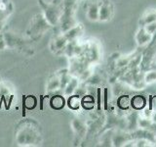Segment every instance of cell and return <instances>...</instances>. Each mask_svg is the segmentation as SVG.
<instances>
[{
  "label": "cell",
  "instance_id": "obj_1",
  "mask_svg": "<svg viewBox=\"0 0 156 147\" xmlns=\"http://www.w3.org/2000/svg\"><path fill=\"white\" fill-rule=\"evenodd\" d=\"M39 4L43 10L44 18L48 22V24L51 27L57 26L60 23L61 15L62 12V9L56 3H48L43 1V0H39Z\"/></svg>",
  "mask_w": 156,
  "mask_h": 147
},
{
  "label": "cell",
  "instance_id": "obj_2",
  "mask_svg": "<svg viewBox=\"0 0 156 147\" xmlns=\"http://www.w3.org/2000/svg\"><path fill=\"white\" fill-rule=\"evenodd\" d=\"M51 26L48 24V22L45 20L43 15L38 14L35 16V18L33 19V21L31 23L30 26V36H38L40 34H43V32L47 31Z\"/></svg>",
  "mask_w": 156,
  "mask_h": 147
},
{
  "label": "cell",
  "instance_id": "obj_3",
  "mask_svg": "<svg viewBox=\"0 0 156 147\" xmlns=\"http://www.w3.org/2000/svg\"><path fill=\"white\" fill-rule=\"evenodd\" d=\"M37 139V132L33 129H30V126H28V129H23L18 134L17 141L19 144L22 145H29L32 144Z\"/></svg>",
  "mask_w": 156,
  "mask_h": 147
},
{
  "label": "cell",
  "instance_id": "obj_4",
  "mask_svg": "<svg viewBox=\"0 0 156 147\" xmlns=\"http://www.w3.org/2000/svg\"><path fill=\"white\" fill-rule=\"evenodd\" d=\"M68 40L66 38L65 36H57L55 39L53 40L52 44H51V48L54 52H60L65 50V48L66 46Z\"/></svg>",
  "mask_w": 156,
  "mask_h": 147
},
{
  "label": "cell",
  "instance_id": "obj_5",
  "mask_svg": "<svg viewBox=\"0 0 156 147\" xmlns=\"http://www.w3.org/2000/svg\"><path fill=\"white\" fill-rule=\"evenodd\" d=\"M82 34V27L80 24H75L69 29H67L66 32H63V36L68 41H73L75 40L77 37H79Z\"/></svg>",
  "mask_w": 156,
  "mask_h": 147
},
{
  "label": "cell",
  "instance_id": "obj_6",
  "mask_svg": "<svg viewBox=\"0 0 156 147\" xmlns=\"http://www.w3.org/2000/svg\"><path fill=\"white\" fill-rule=\"evenodd\" d=\"M112 15V8L109 3L104 2L100 6V12H99V20L101 22H105L109 20Z\"/></svg>",
  "mask_w": 156,
  "mask_h": 147
},
{
  "label": "cell",
  "instance_id": "obj_7",
  "mask_svg": "<svg viewBox=\"0 0 156 147\" xmlns=\"http://www.w3.org/2000/svg\"><path fill=\"white\" fill-rule=\"evenodd\" d=\"M151 39H152V36L149 34L144 28H141L140 31L136 32V43H138L140 46L145 45L146 43L151 41Z\"/></svg>",
  "mask_w": 156,
  "mask_h": 147
},
{
  "label": "cell",
  "instance_id": "obj_8",
  "mask_svg": "<svg viewBox=\"0 0 156 147\" xmlns=\"http://www.w3.org/2000/svg\"><path fill=\"white\" fill-rule=\"evenodd\" d=\"M66 105V99L62 95H54L50 99V106L55 110H61Z\"/></svg>",
  "mask_w": 156,
  "mask_h": 147
},
{
  "label": "cell",
  "instance_id": "obj_9",
  "mask_svg": "<svg viewBox=\"0 0 156 147\" xmlns=\"http://www.w3.org/2000/svg\"><path fill=\"white\" fill-rule=\"evenodd\" d=\"M99 12H100V6L97 3L91 4L87 10V17L92 22L99 21Z\"/></svg>",
  "mask_w": 156,
  "mask_h": 147
},
{
  "label": "cell",
  "instance_id": "obj_10",
  "mask_svg": "<svg viewBox=\"0 0 156 147\" xmlns=\"http://www.w3.org/2000/svg\"><path fill=\"white\" fill-rule=\"evenodd\" d=\"M79 86V82H78V80L76 77H71L69 82L67 83L66 86L65 87V89L62 90L63 95L69 96L71 94H74V92L76 90V88Z\"/></svg>",
  "mask_w": 156,
  "mask_h": 147
},
{
  "label": "cell",
  "instance_id": "obj_11",
  "mask_svg": "<svg viewBox=\"0 0 156 147\" xmlns=\"http://www.w3.org/2000/svg\"><path fill=\"white\" fill-rule=\"evenodd\" d=\"M67 106L71 110H77L81 106V99L80 96L77 94H71L69 95V98L67 99Z\"/></svg>",
  "mask_w": 156,
  "mask_h": 147
},
{
  "label": "cell",
  "instance_id": "obj_12",
  "mask_svg": "<svg viewBox=\"0 0 156 147\" xmlns=\"http://www.w3.org/2000/svg\"><path fill=\"white\" fill-rule=\"evenodd\" d=\"M47 90L49 92H54L60 90V77L54 76L47 82Z\"/></svg>",
  "mask_w": 156,
  "mask_h": 147
},
{
  "label": "cell",
  "instance_id": "obj_13",
  "mask_svg": "<svg viewBox=\"0 0 156 147\" xmlns=\"http://www.w3.org/2000/svg\"><path fill=\"white\" fill-rule=\"evenodd\" d=\"M145 105V99L140 95H136L132 100V106L136 109H141Z\"/></svg>",
  "mask_w": 156,
  "mask_h": 147
},
{
  "label": "cell",
  "instance_id": "obj_14",
  "mask_svg": "<svg viewBox=\"0 0 156 147\" xmlns=\"http://www.w3.org/2000/svg\"><path fill=\"white\" fill-rule=\"evenodd\" d=\"M70 75L68 74L67 72H63L62 75L60 76V90H63L65 89V87L66 86V85L70 81Z\"/></svg>",
  "mask_w": 156,
  "mask_h": 147
},
{
  "label": "cell",
  "instance_id": "obj_15",
  "mask_svg": "<svg viewBox=\"0 0 156 147\" xmlns=\"http://www.w3.org/2000/svg\"><path fill=\"white\" fill-rule=\"evenodd\" d=\"M94 98L91 95H84L83 99L81 100V105L85 108V109H92L94 107Z\"/></svg>",
  "mask_w": 156,
  "mask_h": 147
},
{
  "label": "cell",
  "instance_id": "obj_16",
  "mask_svg": "<svg viewBox=\"0 0 156 147\" xmlns=\"http://www.w3.org/2000/svg\"><path fill=\"white\" fill-rule=\"evenodd\" d=\"M74 41L75 40L68 41L67 44H66V48H65V50H63L68 57H72L75 54V46H76V43Z\"/></svg>",
  "mask_w": 156,
  "mask_h": 147
},
{
  "label": "cell",
  "instance_id": "obj_17",
  "mask_svg": "<svg viewBox=\"0 0 156 147\" xmlns=\"http://www.w3.org/2000/svg\"><path fill=\"white\" fill-rule=\"evenodd\" d=\"M72 127L73 130H74L76 132H78V134H81V132H84V130H85V126L84 125H83V123L79 120L77 119H74L72 121Z\"/></svg>",
  "mask_w": 156,
  "mask_h": 147
},
{
  "label": "cell",
  "instance_id": "obj_18",
  "mask_svg": "<svg viewBox=\"0 0 156 147\" xmlns=\"http://www.w3.org/2000/svg\"><path fill=\"white\" fill-rule=\"evenodd\" d=\"M153 22H156V12H150L148 14H146L143 18L141 24H143V26H144V24H147Z\"/></svg>",
  "mask_w": 156,
  "mask_h": 147
},
{
  "label": "cell",
  "instance_id": "obj_19",
  "mask_svg": "<svg viewBox=\"0 0 156 147\" xmlns=\"http://www.w3.org/2000/svg\"><path fill=\"white\" fill-rule=\"evenodd\" d=\"M125 142H126V137L121 134L114 135L113 138H112V143H113L114 146H121V145H123V143H125Z\"/></svg>",
  "mask_w": 156,
  "mask_h": 147
},
{
  "label": "cell",
  "instance_id": "obj_20",
  "mask_svg": "<svg viewBox=\"0 0 156 147\" xmlns=\"http://www.w3.org/2000/svg\"><path fill=\"white\" fill-rule=\"evenodd\" d=\"M144 28L145 31L147 32L149 34H151V36H153V34L156 32V22L150 23V24H144Z\"/></svg>",
  "mask_w": 156,
  "mask_h": 147
},
{
  "label": "cell",
  "instance_id": "obj_21",
  "mask_svg": "<svg viewBox=\"0 0 156 147\" xmlns=\"http://www.w3.org/2000/svg\"><path fill=\"white\" fill-rule=\"evenodd\" d=\"M144 81H145V82H147V83H151V82L156 81V71L148 72L145 75Z\"/></svg>",
  "mask_w": 156,
  "mask_h": 147
},
{
  "label": "cell",
  "instance_id": "obj_22",
  "mask_svg": "<svg viewBox=\"0 0 156 147\" xmlns=\"http://www.w3.org/2000/svg\"><path fill=\"white\" fill-rule=\"evenodd\" d=\"M152 121H150L148 119H140L139 120V126L141 129H149L150 126L152 125Z\"/></svg>",
  "mask_w": 156,
  "mask_h": 147
},
{
  "label": "cell",
  "instance_id": "obj_23",
  "mask_svg": "<svg viewBox=\"0 0 156 147\" xmlns=\"http://www.w3.org/2000/svg\"><path fill=\"white\" fill-rule=\"evenodd\" d=\"M77 0H62V8H73Z\"/></svg>",
  "mask_w": 156,
  "mask_h": 147
},
{
  "label": "cell",
  "instance_id": "obj_24",
  "mask_svg": "<svg viewBox=\"0 0 156 147\" xmlns=\"http://www.w3.org/2000/svg\"><path fill=\"white\" fill-rule=\"evenodd\" d=\"M9 88L7 86H5L3 85H0V94L5 96V95H8L9 94Z\"/></svg>",
  "mask_w": 156,
  "mask_h": 147
},
{
  "label": "cell",
  "instance_id": "obj_25",
  "mask_svg": "<svg viewBox=\"0 0 156 147\" xmlns=\"http://www.w3.org/2000/svg\"><path fill=\"white\" fill-rule=\"evenodd\" d=\"M130 62V59H121V60L118 61V63H117V65H118V67H124L126 65H128Z\"/></svg>",
  "mask_w": 156,
  "mask_h": 147
},
{
  "label": "cell",
  "instance_id": "obj_26",
  "mask_svg": "<svg viewBox=\"0 0 156 147\" xmlns=\"http://www.w3.org/2000/svg\"><path fill=\"white\" fill-rule=\"evenodd\" d=\"M88 81H89L90 83H98V82L100 81V77H98L97 75H95V76H93L92 77H90Z\"/></svg>",
  "mask_w": 156,
  "mask_h": 147
},
{
  "label": "cell",
  "instance_id": "obj_27",
  "mask_svg": "<svg viewBox=\"0 0 156 147\" xmlns=\"http://www.w3.org/2000/svg\"><path fill=\"white\" fill-rule=\"evenodd\" d=\"M149 129H150L151 130H152V131L154 132V134H156V123L153 122V123H152V125L150 126Z\"/></svg>",
  "mask_w": 156,
  "mask_h": 147
},
{
  "label": "cell",
  "instance_id": "obj_28",
  "mask_svg": "<svg viewBox=\"0 0 156 147\" xmlns=\"http://www.w3.org/2000/svg\"><path fill=\"white\" fill-rule=\"evenodd\" d=\"M145 143V141L144 140H139L138 141V144H136V146H145L146 144Z\"/></svg>",
  "mask_w": 156,
  "mask_h": 147
},
{
  "label": "cell",
  "instance_id": "obj_29",
  "mask_svg": "<svg viewBox=\"0 0 156 147\" xmlns=\"http://www.w3.org/2000/svg\"><path fill=\"white\" fill-rule=\"evenodd\" d=\"M3 21H0V32H1V31L3 29Z\"/></svg>",
  "mask_w": 156,
  "mask_h": 147
},
{
  "label": "cell",
  "instance_id": "obj_30",
  "mask_svg": "<svg viewBox=\"0 0 156 147\" xmlns=\"http://www.w3.org/2000/svg\"><path fill=\"white\" fill-rule=\"evenodd\" d=\"M153 122H154V123H156V114L153 116Z\"/></svg>",
  "mask_w": 156,
  "mask_h": 147
},
{
  "label": "cell",
  "instance_id": "obj_31",
  "mask_svg": "<svg viewBox=\"0 0 156 147\" xmlns=\"http://www.w3.org/2000/svg\"><path fill=\"white\" fill-rule=\"evenodd\" d=\"M4 37V34L3 33H1V32H0V39H1V38H3Z\"/></svg>",
  "mask_w": 156,
  "mask_h": 147
},
{
  "label": "cell",
  "instance_id": "obj_32",
  "mask_svg": "<svg viewBox=\"0 0 156 147\" xmlns=\"http://www.w3.org/2000/svg\"><path fill=\"white\" fill-rule=\"evenodd\" d=\"M0 85H1V83H0Z\"/></svg>",
  "mask_w": 156,
  "mask_h": 147
},
{
  "label": "cell",
  "instance_id": "obj_33",
  "mask_svg": "<svg viewBox=\"0 0 156 147\" xmlns=\"http://www.w3.org/2000/svg\"><path fill=\"white\" fill-rule=\"evenodd\" d=\"M0 1H1V0H0Z\"/></svg>",
  "mask_w": 156,
  "mask_h": 147
}]
</instances>
